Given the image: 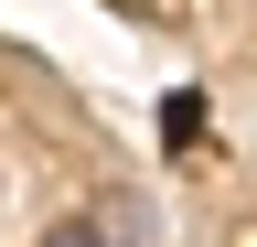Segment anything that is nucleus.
<instances>
[{"mask_svg":"<svg viewBox=\"0 0 257 247\" xmlns=\"http://www.w3.org/2000/svg\"><path fill=\"white\" fill-rule=\"evenodd\" d=\"M43 247H107V226H96V215H54Z\"/></svg>","mask_w":257,"mask_h":247,"instance_id":"1","label":"nucleus"}]
</instances>
